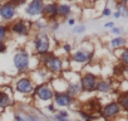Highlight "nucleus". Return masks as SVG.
<instances>
[{
	"instance_id": "nucleus-4",
	"label": "nucleus",
	"mask_w": 128,
	"mask_h": 121,
	"mask_svg": "<svg viewBox=\"0 0 128 121\" xmlns=\"http://www.w3.org/2000/svg\"><path fill=\"white\" fill-rule=\"evenodd\" d=\"M34 95H35L38 98L43 100V101H49V100H52V98L54 97V92H53V90H52L48 85H39V86L35 88Z\"/></svg>"
},
{
	"instance_id": "nucleus-25",
	"label": "nucleus",
	"mask_w": 128,
	"mask_h": 121,
	"mask_svg": "<svg viewBox=\"0 0 128 121\" xmlns=\"http://www.w3.org/2000/svg\"><path fill=\"white\" fill-rule=\"evenodd\" d=\"M110 14H112V13H110V9H109V8H106V9L103 10V15H104V17H109Z\"/></svg>"
},
{
	"instance_id": "nucleus-5",
	"label": "nucleus",
	"mask_w": 128,
	"mask_h": 121,
	"mask_svg": "<svg viewBox=\"0 0 128 121\" xmlns=\"http://www.w3.org/2000/svg\"><path fill=\"white\" fill-rule=\"evenodd\" d=\"M45 66H46V68L52 73H60L62 70H63V62H62V59L58 58V57H54V55H52L46 60Z\"/></svg>"
},
{
	"instance_id": "nucleus-23",
	"label": "nucleus",
	"mask_w": 128,
	"mask_h": 121,
	"mask_svg": "<svg viewBox=\"0 0 128 121\" xmlns=\"http://www.w3.org/2000/svg\"><path fill=\"white\" fill-rule=\"evenodd\" d=\"M6 32H8V28L6 27L0 25V40H3L6 37Z\"/></svg>"
},
{
	"instance_id": "nucleus-32",
	"label": "nucleus",
	"mask_w": 128,
	"mask_h": 121,
	"mask_svg": "<svg viewBox=\"0 0 128 121\" xmlns=\"http://www.w3.org/2000/svg\"><path fill=\"white\" fill-rule=\"evenodd\" d=\"M48 110H49L50 112H54V111H55V110H54V106H53V105H49V106H48Z\"/></svg>"
},
{
	"instance_id": "nucleus-14",
	"label": "nucleus",
	"mask_w": 128,
	"mask_h": 121,
	"mask_svg": "<svg viewBox=\"0 0 128 121\" xmlns=\"http://www.w3.org/2000/svg\"><path fill=\"white\" fill-rule=\"evenodd\" d=\"M80 92H82L80 83H72V85H69V86H68V88H67V92H66V93H67L69 97H76V96H78Z\"/></svg>"
},
{
	"instance_id": "nucleus-28",
	"label": "nucleus",
	"mask_w": 128,
	"mask_h": 121,
	"mask_svg": "<svg viewBox=\"0 0 128 121\" xmlns=\"http://www.w3.org/2000/svg\"><path fill=\"white\" fill-rule=\"evenodd\" d=\"M35 25H36V28H39V29L45 28V24H43V23H35Z\"/></svg>"
},
{
	"instance_id": "nucleus-13",
	"label": "nucleus",
	"mask_w": 128,
	"mask_h": 121,
	"mask_svg": "<svg viewBox=\"0 0 128 121\" xmlns=\"http://www.w3.org/2000/svg\"><path fill=\"white\" fill-rule=\"evenodd\" d=\"M56 10H58V4L55 3H50L48 5H44V9H43V13L49 17V18H54L56 15Z\"/></svg>"
},
{
	"instance_id": "nucleus-2",
	"label": "nucleus",
	"mask_w": 128,
	"mask_h": 121,
	"mask_svg": "<svg viewBox=\"0 0 128 121\" xmlns=\"http://www.w3.org/2000/svg\"><path fill=\"white\" fill-rule=\"evenodd\" d=\"M14 66L19 72H24L29 67V54L20 49L15 55H14Z\"/></svg>"
},
{
	"instance_id": "nucleus-24",
	"label": "nucleus",
	"mask_w": 128,
	"mask_h": 121,
	"mask_svg": "<svg viewBox=\"0 0 128 121\" xmlns=\"http://www.w3.org/2000/svg\"><path fill=\"white\" fill-rule=\"evenodd\" d=\"M5 49H6L5 43H4L3 40H0V53H4V52H5Z\"/></svg>"
},
{
	"instance_id": "nucleus-31",
	"label": "nucleus",
	"mask_w": 128,
	"mask_h": 121,
	"mask_svg": "<svg viewBox=\"0 0 128 121\" xmlns=\"http://www.w3.org/2000/svg\"><path fill=\"white\" fill-rule=\"evenodd\" d=\"M58 28H59V24H58V23H56V22H55V23H54V24H53V30H56V29H58Z\"/></svg>"
},
{
	"instance_id": "nucleus-17",
	"label": "nucleus",
	"mask_w": 128,
	"mask_h": 121,
	"mask_svg": "<svg viewBox=\"0 0 128 121\" xmlns=\"http://www.w3.org/2000/svg\"><path fill=\"white\" fill-rule=\"evenodd\" d=\"M70 14V7L68 4H59L58 5V10H56V15L60 17H68Z\"/></svg>"
},
{
	"instance_id": "nucleus-29",
	"label": "nucleus",
	"mask_w": 128,
	"mask_h": 121,
	"mask_svg": "<svg viewBox=\"0 0 128 121\" xmlns=\"http://www.w3.org/2000/svg\"><path fill=\"white\" fill-rule=\"evenodd\" d=\"M74 23H76V19H73V18L68 19V24H69V25H74Z\"/></svg>"
},
{
	"instance_id": "nucleus-3",
	"label": "nucleus",
	"mask_w": 128,
	"mask_h": 121,
	"mask_svg": "<svg viewBox=\"0 0 128 121\" xmlns=\"http://www.w3.org/2000/svg\"><path fill=\"white\" fill-rule=\"evenodd\" d=\"M98 83V78L96 75L93 73H87L82 77V81H80V87H82V91H86V92H93L96 91V86Z\"/></svg>"
},
{
	"instance_id": "nucleus-19",
	"label": "nucleus",
	"mask_w": 128,
	"mask_h": 121,
	"mask_svg": "<svg viewBox=\"0 0 128 121\" xmlns=\"http://www.w3.org/2000/svg\"><path fill=\"white\" fill-rule=\"evenodd\" d=\"M110 44H112L113 48H120L122 45L126 44V39L122 38V37H117V38H114V39L110 42Z\"/></svg>"
},
{
	"instance_id": "nucleus-10",
	"label": "nucleus",
	"mask_w": 128,
	"mask_h": 121,
	"mask_svg": "<svg viewBox=\"0 0 128 121\" xmlns=\"http://www.w3.org/2000/svg\"><path fill=\"white\" fill-rule=\"evenodd\" d=\"M90 57H92L90 52H88L87 49H79L73 54V60L77 63H86V62H89Z\"/></svg>"
},
{
	"instance_id": "nucleus-11",
	"label": "nucleus",
	"mask_w": 128,
	"mask_h": 121,
	"mask_svg": "<svg viewBox=\"0 0 128 121\" xmlns=\"http://www.w3.org/2000/svg\"><path fill=\"white\" fill-rule=\"evenodd\" d=\"M55 103L60 107H67L72 103V97H69L67 93H56L54 95Z\"/></svg>"
},
{
	"instance_id": "nucleus-7",
	"label": "nucleus",
	"mask_w": 128,
	"mask_h": 121,
	"mask_svg": "<svg viewBox=\"0 0 128 121\" xmlns=\"http://www.w3.org/2000/svg\"><path fill=\"white\" fill-rule=\"evenodd\" d=\"M15 15V5L13 3H5L4 5L0 7V17L5 20L13 19Z\"/></svg>"
},
{
	"instance_id": "nucleus-9",
	"label": "nucleus",
	"mask_w": 128,
	"mask_h": 121,
	"mask_svg": "<svg viewBox=\"0 0 128 121\" xmlns=\"http://www.w3.org/2000/svg\"><path fill=\"white\" fill-rule=\"evenodd\" d=\"M43 9H44V4L40 0H34L32 2L28 7H26V14L32 15V17H35V15H40L43 13Z\"/></svg>"
},
{
	"instance_id": "nucleus-1",
	"label": "nucleus",
	"mask_w": 128,
	"mask_h": 121,
	"mask_svg": "<svg viewBox=\"0 0 128 121\" xmlns=\"http://www.w3.org/2000/svg\"><path fill=\"white\" fill-rule=\"evenodd\" d=\"M49 47H50V39H49V37L45 33H39V34L35 35V38H34V48H35V52L38 54L42 55V54L48 53Z\"/></svg>"
},
{
	"instance_id": "nucleus-8",
	"label": "nucleus",
	"mask_w": 128,
	"mask_h": 121,
	"mask_svg": "<svg viewBox=\"0 0 128 121\" xmlns=\"http://www.w3.org/2000/svg\"><path fill=\"white\" fill-rule=\"evenodd\" d=\"M119 111H120L119 105H118L117 102H110V103H108V105H106V106L103 107L102 113H103V116H104L106 118H112V117L117 116V115L119 113Z\"/></svg>"
},
{
	"instance_id": "nucleus-21",
	"label": "nucleus",
	"mask_w": 128,
	"mask_h": 121,
	"mask_svg": "<svg viewBox=\"0 0 128 121\" xmlns=\"http://www.w3.org/2000/svg\"><path fill=\"white\" fill-rule=\"evenodd\" d=\"M120 60H122V63H123L124 66L128 65V50H127V49L123 50V53H122V55H120Z\"/></svg>"
},
{
	"instance_id": "nucleus-18",
	"label": "nucleus",
	"mask_w": 128,
	"mask_h": 121,
	"mask_svg": "<svg viewBox=\"0 0 128 121\" xmlns=\"http://www.w3.org/2000/svg\"><path fill=\"white\" fill-rule=\"evenodd\" d=\"M117 103H118L119 107H122L123 110H127V106H128V95H127V92H123L122 95L118 96Z\"/></svg>"
},
{
	"instance_id": "nucleus-33",
	"label": "nucleus",
	"mask_w": 128,
	"mask_h": 121,
	"mask_svg": "<svg viewBox=\"0 0 128 121\" xmlns=\"http://www.w3.org/2000/svg\"><path fill=\"white\" fill-rule=\"evenodd\" d=\"M119 17H120V13H119V10H118V12L114 13V18H119Z\"/></svg>"
},
{
	"instance_id": "nucleus-34",
	"label": "nucleus",
	"mask_w": 128,
	"mask_h": 121,
	"mask_svg": "<svg viewBox=\"0 0 128 121\" xmlns=\"http://www.w3.org/2000/svg\"><path fill=\"white\" fill-rule=\"evenodd\" d=\"M84 121H92V120H84Z\"/></svg>"
},
{
	"instance_id": "nucleus-20",
	"label": "nucleus",
	"mask_w": 128,
	"mask_h": 121,
	"mask_svg": "<svg viewBox=\"0 0 128 121\" xmlns=\"http://www.w3.org/2000/svg\"><path fill=\"white\" fill-rule=\"evenodd\" d=\"M69 115H68V112L67 111H60V112H58L56 115H55V120L56 121H69Z\"/></svg>"
},
{
	"instance_id": "nucleus-6",
	"label": "nucleus",
	"mask_w": 128,
	"mask_h": 121,
	"mask_svg": "<svg viewBox=\"0 0 128 121\" xmlns=\"http://www.w3.org/2000/svg\"><path fill=\"white\" fill-rule=\"evenodd\" d=\"M15 88L18 92L20 93H24V95H28V93H32L34 87H33V82L29 80V78H20L16 85H15Z\"/></svg>"
},
{
	"instance_id": "nucleus-22",
	"label": "nucleus",
	"mask_w": 128,
	"mask_h": 121,
	"mask_svg": "<svg viewBox=\"0 0 128 121\" xmlns=\"http://www.w3.org/2000/svg\"><path fill=\"white\" fill-rule=\"evenodd\" d=\"M84 30H86V27H84L83 24H80V25L73 28V33H74V34H80V33H83Z\"/></svg>"
},
{
	"instance_id": "nucleus-15",
	"label": "nucleus",
	"mask_w": 128,
	"mask_h": 121,
	"mask_svg": "<svg viewBox=\"0 0 128 121\" xmlns=\"http://www.w3.org/2000/svg\"><path fill=\"white\" fill-rule=\"evenodd\" d=\"M96 90L98 92H102V93H107L112 90V85L109 81H99L96 86Z\"/></svg>"
},
{
	"instance_id": "nucleus-30",
	"label": "nucleus",
	"mask_w": 128,
	"mask_h": 121,
	"mask_svg": "<svg viewBox=\"0 0 128 121\" xmlns=\"http://www.w3.org/2000/svg\"><path fill=\"white\" fill-rule=\"evenodd\" d=\"M104 27H106V28H114V24H113V23H106Z\"/></svg>"
},
{
	"instance_id": "nucleus-16",
	"label": "nucleus",
	"mask_w": 128,
	"mask_h": 121,
	"mask_svg": "<svg viewBox=\"0 0 128 121\" xmlns=\"http://www.w3.org/2000/svg\"><path fill=\"white\" fill-rule=\"evenodd\" d=\"M12 105L10 96L5 92H0V108H5Z\"/></svg>"
},
{
	"instance_id": "nucleus-26",
	"label": "nucleus",
	"mask_w": 128,
	"mask_h": 121,
	"mask_svg": "<svg viewBox=\"0 0 128 121\" xmlns=\"http://www.w3.org/2000/svg\"><path fill=\"white\" fill-rule=\"evenodd\" d=\"M112 33H114V34H118V35H119V34L122 33V29H120V28H113V29H112Z\"/></svg>"
},
{
	"instance_id": "nucleus-12",
	"label": "nucleus",
	"mask_w": 128,
	"mask_h": 121,
	"mask_svg": "<svg viewBox=\"0 0 128 121\" xmlns=\"http://www.w3.org/2000/svg\"><path fill=\"white\" fill-rule=\"evenodd\" d=\"M12 30H13L15 34H18V35H26L29 29H28V25H26L23 20H19V22H16V23L13 24Z\"/></svg>"
},
{
	"instance_id": "nucleus-27",
	"label": "nucleus",
	"mask_w": 128,
	"mask_h": 121,
	"mask_svg": "<svg viewBox=\"0 0 128 121\" xmlns=\"http://www.w3.org/2000/svg\"><path fill=\"white\" fill-rule=\"evenodd\" d=\"M63 48H64V50H66L67 53H69V52L72 50V47H70L69 44H64V47H63Z\"/></svg>"
}]
</instances>
